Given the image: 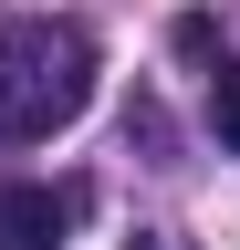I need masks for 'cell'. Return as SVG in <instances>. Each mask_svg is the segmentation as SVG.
<instances>
[{"label": "cell", "mask_w": 240, "mask_h": 250, "mask_svg": "<svg viewBox=\"0 0 240 250\" xmlns=\"http://www.w3.org/2000/svg\"><path fill=\"white\" fill-rule=\"evenodd\" d=\"M94 104V31L84 21H0V136L42 146Z\"/></svg>", "instance_id": "1"}, {"label": "cell", "mask_w": 240, "mask_h": 250, "mask_svg": "<svg viewBox=\"0 0 240 250\" xmlns=\"http://www.w3.org/2000/svg\"><path fill=\"white\" fill-rule=\"evenodd\" d=\"M73 219H84V188H42V177L0 188V250H63Z\"/></svg>", "instance_id": "2"}, {"label": "cell", "mask_w": 240, "mask_h": 250, "mask_svg": "<svg viewBox=\"0 0 240 250\" xmlns=\"http://www.w3.org/2000/svg\"><path fill=\"white\" fill-rule=\"evenodd\" d=\"M209 125H219V146L240 156V62H219V73H209Z\"/></svg>", "instance_id": "3"}, {"label": "cell", "mask_w": 240, "mask_h": 250, "mask_svg": "<svg viewBox=\"0 0 240 250\" xmlns=\"http://www.w3.org/2000/svg\"><path fill=\"white\" fill-rule=\"evenodd\" d=\"M126 250H177V240H126Z\"/></svg>", "instance_id": "4"}]
</instances>
